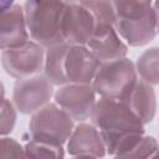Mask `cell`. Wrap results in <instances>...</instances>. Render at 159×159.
Segmentation results:
<instances>
[{
  "label": "cell",
  "instance_id": "11",
  "mask_svg": "<svg viewBox=\"0 0 159 159\" xmlns=\"http://www.w3.org/2000/svg\"><path fill=\"white\" fill-rule=\"evenodd\" d=\"M86 46L101 62L123 58L128 52L127 45L114 26L96 27Z\"/></svg>",
  "mask_w": 159,
  "mask_h": 159
},
{
  "label": "cell",
  "instance_id": "18",
  "mask_svg": "<svg viewBox=\"0 0 159 159\" xmlns=\"http://www.w3.org/2000/svg\"><path fill=\"white\" fill-rule=\"evenodd\" d=\"M78 2L91 11L96 27L114 26L117 17L112 0H80Z\"/></svg>",
  "mask_w": 159,
  "mask_h": 159
},
{
  "label": "cell",
  "instance_id": "16",
  "mask_svg": "<svg viewBox=\"0 0 159 159\" xmlns=\"http://www.w3.org/2000/svg\"><path fill=\"white\" fill-rule=\"evenodd\" d=\"M117 21H138L154 11L153 0H112Z\"/></svg>",
  "mask_w": 159,
  "mask_h": 159
},
{
  "label": "cell",
  "instance_id": "5",
  "mask_svg": "<svg viewBox=\"0 0 159 159\" xmlns=\"http://www.w3.org/2000/svg\"><path fill=\"white\" fill-rule=\"evenodd\" d=\"M1 65L5 72L16 80L35 76L43 70V47L36 41L29 40L19 47L2 50Z\"/></svg>",
  "mask_w": 159,
  "mask_h": 159
},
{
  "label": "cell",
  "instance_id": "20",
  "mask_svg": "<svg viewBox=\"0 0 159 159\" xmlns=\"http://www.w3.org/2000/svg\"><path fill=\"white\" fill-rule=\"evenodd\" d=\"M16 107L15 104H12L9 99L2 98V103H1V128H0V133L1 135H6L9 134L16 122Z\"/></svg>",
  "mask_w": 159,
  "mask_h": 159
},
{
  "label": "cell",
  "instance_id": "10",
  "mask_svg": "<svg viewBox=\"0 0 159 159\" xmlns=\"http://www.w3.org/2000/svg\"><path fill=\"white\" fill-rule=\"evenodd\" d=\"M67 152L72 157L89 158H102L107 153L101 132L96 125L87 123L75 127L67 142Z\"/></svg>",
  "mask_w": 159,
  "mask_h": 159
},
{
  "label": "cell",
  "instance_id": "12",
  "mask_svg": "<svg viewBox=\"0 0 159 159\" xmlns=\"http://www.w3.org/2000/svg\"><path fill=\"white\" fill-rule=\"evenodd\" d=\"M29 29L24 9L12 5L1 12V50L19 47L29 41Z\"/></svg>",
  "mask_w": 159,
  "mask_h": 159
},
{
  "label": "cell",
  "instance_id": "6",
  "mask_svg": "<svg viewBox=\"0 0 159 159\" xmlns=\"http://www.w3.org/2000/svg\"><path fill=\"white\" fill-rule=\"evenodd\" d=\"M53 83L45 75H35L17 80L14 86L12 101L22 114H34L53 96Z\"/></svg>",
  "mask_w": 159,
  "mask_h": 159
},
{
  "label": "cell",
  "instance_id": "7",
  "mask_svg": "<svg viewBox=\"0 0 159 159\" xmlns=\"http://www.w3.org/2000/svg\"><path fill=\"white\" fill-rule=\"evenodd\" d=\"M96 91L92 83H67L53 93L55 103L73 120L83 122L91 118L96 106Z\"/></svg>",
  "mask_w": 159,
  "mask_h": 159
},
{
  "label": "cell",
  "instance_id": "1",
  "mask_svg": "<svg viewBox=\"0 0 159 159\" xmlns=\"http://www.w3.org/2000/svg\"><path fill=\"white\" fill-rule=\"evenodd\" d=\"M67 4L62 0H26L25 19L30 36L42 47L62 43V19Z\"/></svg>",
  "mask_w": 159,
  "mask_h": 159
},
{
  "label": "cell",
  "instance_id": "8",
  "mask_svg": "<svg viewBox=\"0 0 159 159\" xmlns=\"http://www.w3.org/2000/svg\"><path fill=\"white\" fill-rule=\"evenodd\" d=\"M96 29L91 11L80 2L67 4L62 19V37L68 45H87Z\"/></svg>",
  "mask_w": 159,
  "mask_h": 159
},
{
  "label": "cell",
  "instance_id": "13",
  "mask_svg": "<svg viewBox=\"0 0 159 159\" xmlns=\"http://www.w3.org/2000/svg\"><path fill=\"white\" fill-rule=\"evenodd\" d=\"M124 102L144 124L153 120L157 111V97L154 88L143 78H138Z\"/></svg>",
  "mask_w": 159,
  "mask_h": 159
},
{
  "label": "cell",
  "instance_id": "23",
  "mask_svg": "<svg viewBox=\"0 0 159 159\" xmlns=\"http://www.w3.org/2000/svg\"><path fill=\"white\" fill-rule=\"evenodd\" d=\"M14 5V0H0V6H1V12L6 11Z\"/></svg>",
  "mask_w": 159,
  "mask_h": 159
},
{
  "label": "cell",
  "instance_id": "15",
  "mask_svg": "<svg viewBox=\"0 0 159 159\" xmlns=\"http://www.w3.org/2000/svg\"><path fill=\"white\" fill-rule=\"evenodd\" d=\"M68 46V43L62 42L46 48L43 71L45 76L55 86H63L68 83L65 71V60Z\"/></svg>",
  "mask_w": 159,
  "mask_h": 159
},
{
  "label": "cell",
  "instance_id": "4",
  "mask_svg": "<svg viewBox=\"0 0 159 159\" xmlns=\"http://www.w3.org/2000/svg\"><path fill=\"white\" fill-rule=\"evenodd\" d=\"M91 120L101 133H144L142 119L124 102L118 99L101 97L96 102Z\"/></svg>",
  "mask_w": 159,
  "mask_h": 159
},
{
  "label": "cell",
  "instance_id": "21",
  "mask_svg": "<svg viewBox=\"0 0 159 159\" xmlns=\"http://www.w3.org/2000/svg\"><path fill=\"white\" fill-rule=\"evenodd\" d=\"M159 149L157 140L150 135H143L139 143L129 154V158H153L154 153Z\"/></svg>",
  "mask_w": 159,
  "mask_h": 159
},
{
  "label": "cell",
  "instance_id": "14",
  "mask_svg": "<svg viewBox=\"0 0 159 159\" xmlns=\"http://www.w3.org/2000/svg\"><path fill=\"white\" fill-rule=\"evenodd\" d=\"M114 27L129 46L139 47L148 45L158 34L155 11L138 21H117Z\"/></svg>",
  "mask_w": 159,
  "mask_h": 159
},
{
  "label": "cell",
  "instance_id": "9",
  "mask_svg": "<svg viewBox=\"0 0 159 159\" xmlns=\"http://www.w3.org/2000/svg\"><path fill=\"white\" fill-rule=\"evenodd\" d=\"M101 61L91 52L86 45H70L65 71L68 83H92Z\"/></svg>",
  "mask_w": 159,
  "mask_h": 159
},
{
  "label": "cell",
  "instance_id": "19",
  "mask_svg": "<svg viewBox=\"0 0 159 159\" xmlns=\"http://www.w3.org/2000/svg\"><path fill=\"white\" fill-rule=\"evenodd\" d=\"M25 155L30 158H63L65 152L62 145H53L31 139L25 145Z\"/></svg>",
  "mask_w": 159,
  "mask_h": 159
},
{
  "label": "cell",
  "instance_id": "22",
  "mask_svg": "<svg viewBox=\"0 0 159 159\" xmlns=\"http://www.w3.org/2000/svg\"><path fill=\"white\" fill-rule=\"evenodd\" d=\"M1 157H26L25 148H22L16 140L12 138H6L5 135L1 138Z\"/></svg>",
  "mask_w": 159,
  "mask_h": 159
},
{
  "label": "cell",
  "instance_id": "24",
  "mask_svg": "<svg viewBox=\"0 0 159 159\" xmlns=\"http://www.w3.org/2000/svg\"><path fill=\"white\" fill-rule=\"evenodd\" d=\"M153 7L155 11V16H157V32L159 34V0H154Z\"/></svg>",
  "mask_w": 159,
  "mask_h": 159
},
{
  "label": "cell",
  "instance_id": "3",
  "mask_svg": "<svg viewBox=\"0 0 159 159\" xmlns=\"http://www.w3.org/2000/svg\"><path fill=\"white\" fill-rule=\"evenodd\" d=\"M73 129V119L56 103H47L35 112L29 123L31 139L53 145L67 143Z\"/></svg>",
  "mask_w": 159,
  "mask_h": 159
},
{
  "label": "cell",
  "instance_id": "17",
  "mask_svg": "<svg viewBox=\"0 0 159 159\" xmlns=\"http://www.w3.org/2000/svg\"><path fill=\"white\" fill-rule=\"evenodd\" d=\"M135 68L138 76L148 83L159 84V47L145 50L137 60Z\"/></svg>",
  "mask_w": 159,
  "mask_h": 159
},
{
  "label": "cell",
  "instance_id": "2",
  "mask_svg": "<svg viewBox=\"0 0 159 159\" xmlns=\"http://www.w3.org/2000/svg\"><path fill=\"white\" fill-rule=\"evenodd\" d=\"M138 78L135 63L123 57L114 61L101 62L92 86L96 93L103 98L124 101Z\"/></svg>",
  "mask_w": 159,
  "mask_h": 159
},
{
  "label": "cell",
  "instance_id": "25",
  "mask_svg": "<svg viewBox=\"0 0 159 159\" xmlns=\"http://www.w3.org/2000/svg\"><path fill=\"white\" fill-rule=\"evenodd\" d=\"M62 1H65L66 4H75V2H78L80 0H62Z\"/></svg>",
  "mask_w": 159,
  "mask_h": 159
}]
</instances>
